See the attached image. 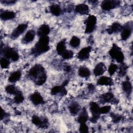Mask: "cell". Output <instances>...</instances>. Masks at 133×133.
I'll list each match as a JSON object with an SVG mask.
<instances>
[{"label":"cell","mask_w":133,"mask_h":133,"mask_svg":"<svg viewBox=\"0 0 133 133\" xmlns=\"http://www.w3.org/2000/svg\"><path fill=\"white\" fill-rule=\"evenodd\" d=\"M91 49L92 47L91 46L83 48L77 54V58L80 60H85L88 59L90 56V52Z\"/></svg>","instance_id":"cell-12"},{"label":"cell","mask_w":133,"mask_h":133,"mask_svg":"<svg viewBox=\"0 0 133 133\" xmlns=\"http://www.w3.org/2000/svg\"><path fill=\"white\" fill-rule=\"evenodd\" d=\"M21 77V72L20 71H16L10 74L8 77V81L11 83H15L19 81Z\"/></svg>","instance_id":"cell-26"},{"label":"cell","mask_w":133,"mask_h":133,"mask_svg":"<svg viewBox=\"0 0 133 133\" xmlns=\"http://www.w3.org/2000/svg\"><path fill=\"white\" fill-rule=\"evenodd\" d=\"M100 102L101 103H107V102H111L112 103L116 104L118 102L116 101V99L114 98V95L111 92H108L102 95L100 97Z\"/></svg>","instance_id":"cell-11"},{"label":"cell","mask_w":133,"mask_h":133,"mask_svg":"<svg viewBox=\"0 0 133 133\" xmlns=\"http://www.w3.org/2000/svg\"><path fill=\"white\" fill-rule=\"evenodd\" d=\"M31 121L33 124L41 128H46L48 126V119L46 118L41 119L38 116L34 115L32 117Z\"/></svg>","instance_id":"cell-8"},{"label":"cell","mask_w":133,"mask_h":133,"mask_svg":"<svg viewBox=\"0 0 133 133\" xmlns=\"http://www.w3.org/2000/svg\"><path fill=\"white\" fill-rule=\"evenodd\" d=\"M97 23V18L94 15H89L85 21L86 28L85 33L89 34L92 33L95 29Z\"/></svg>","instance_id":"cell-4"},{"label":"cell","mask_w":133,"mask_h":133,"mask_svg":"<svg viewBox=\"0 0 133 133\" xmlns=\"http://www.w3.org/2000/svg\"><path fill=\"white\" fill-rule=\"evenodd\" d=\"M1 2L3 4H7V5H12V4H15L16 2V1H11V0H9V1H7V0L2 1V0H1Z\"/></svg>","instance_id":"cell-41"},{"label":"cell","mask_w":133,"mask_h":133,"mask_svg":"<svg viewBox=\"0 0 133 133\" xmlns=\"http://www.w3.org/2000/svg\"><path fill=\"white\" fill-rule=\"evenodd\" d=\"M117 69H118V66L116 64H114V63H111L110 65L109 69H108V72H109V74L111 76L113 75L115 73V72L116 71Z\"/></svg>","instance_id":"cell-36"},{"label":"cell","mask_w":133,"mask_h":133,"mask_svg":"<svg viewBox=\"0 0 133 133\" xmlns=\"http://www.w3.org/2000/svg\"><path fill=\"white\" fill-rule=\"evenodd\" d=\"M24 100V96L21 91H19L14 97V101L16 103L19 104L22 103Z\"/></svg>","instance_id":"cell-31"},{"label":"cell","mask_w":133,"mask_h":133,"mask_svg":"<svg viewBox=\"0 0 133 133\" xmlns=\"http://www.w3.org/2000/svg\"><path fill=\"white\" fill-rule=\"evenodd\" d=\"M132 24H130V23H128L123 26L121 30V38L122 40L126 41L130 37L132 33Z\"/></svg>","instance_id":"cell-7"},{"label":"cell","mask_w":133,"mask_h":133,"mask_svg":"<svg viewBox=\"0 0 133 133\" xmlns=\"http://www.w3.org/2000/svg\"><path fill=\"white\" fill-rule=\"evenodd\" d=\"M51 94L52 95H56L58 94H61L62 96H64L67 94V90L64 86L62 85L60 86H55L51 89Z\"/></svg>","instance_id":"cell-17"},{"label":"cell","mask_w":133,"mask_h":133,"mask_svg":"<svg viewBox=\"0 0 133 133\" xmlns=\"http://www.w3.org/2000/svg\"><path fill=\"white\" fill-rule=\"evenodd\" d=\"M30 99L32 103L34 105L42 104L45 103L43 97L42 96L41 94L37 91L31 95L30 97Z\"/></svg>","instance_id":"cell-10"},{"label":"cell","mask_w":133,"mask_h":133,"mask_svg":"<svg viewBox=\"0 0 133 133\" xmlns=\"http://www.w3.org/2000/svg\"><path fill=\"white\" fill-rule=\"evenodd\" d=\"M8 115H9V114L6 112L4 110H3V109H2V114H1V119L2 120L3 118L7 117Z\"/></svg>","instance_id":"cell-42"},{"label":"cell","mask_w":133,"mask_h":133,"mask_svg":"<svg viewBox=\"0 0 133 133\" xmlns=\"http://www.w3.org/2000/svg\"><path fill=\"white\" fill-rule=\"evenodd\" d=\"M28 28V24L22 23L19 24L12 32L10 37L12 39H16L18 38Z\"/></svg>","instance_id":"cell-9"},{"label":"cell","mask_w":133,"mask_h":133,"mask_svg":"<svg viewBox=\"0 0 133 133\" xmlns=\"http://www.w3.org/2000/svg\"><path fill=\"white\" fill-rule=\"evenodd\" d=\"M49 43V37L48 36L39 37L38 42L36 43L34 47L32 49L31 54L34 57H37L44 53L46 52L50 49Z\"/></svg>","instance_id":"cell-1"},{"label":"cell","mask_w":133,"mask_h":133,"mask_svg":"<svg viewBox=\"0 0 133 133\" xmlns=\"http://www.w3.org/2000/svg\"><path fill=\"white\" fill-rule=\"evenodd\" d=\"M4 56L7 59H11L13 61H17L19 58V55L17 50L8 47L4 49Z\"/></svg>","instance_id":"cell-5"},{"label":"cell","mask_w":133,"mask_h":133,"mask_svg":"<svg viewBox=\"0 0 133 133\" xmlns=\"http://www.w3.org/2000/svg\"><path fill=\"white\" fill-rule=\"evenodd\" d=\"M121 2L116 0H105L101 3V8L105 11L114 9L120 4Z\"/></svg>","instance_id":"cell-6"},{"label":"cell","mask_w":133,"mask_h":133,"mask_svg":"<svg viewBox=\"0 0 133 133\" xmlns=\"http://www.w3.org/2000/svg\"><path fill=\"white\" fill-rule=\"evenodd\" d=\"M65 39H63L59 42L56 46V51L58 55H61L66 50Z\"/></svg>","instance_id":"cell-23"},{"label":"cell","mask_w":133,"mask_h":133,"mask_svg":"<svg viewBox=\"0 0 133 133\" xmlns=\"http://www.w3.org/2000/svg\"><path fill=\"white\" fill-rule=\"evenodd\" d=\"M49 10H50V13L55 16H60L62 11L60 6L59 5L56 4H52L50 6Z\"/></svg>","instance_id":"cell-25"},{"label":"cell","mask_w":133,"mask_h":133,"mask_svg":"<svg viewBox=\"0 0 133 133\" xmlns=\"http://www.w3.org/2000/svg\"><path fill=\"white\" fill-rule=\"evenodd\" d=\"M73 52L71 50H66L62 55L61 56L63 59L68 60L71 59L73 57Z\"/></svg>","instance_id":"cell-35"},{"label":"cell","mask_w":133,"mask_h":133,"mask_svg":"<svg viewBox=\"0 0 133 133\" xmlns=\"http://www.w3.org/2000/svg\"><path fill=\"white\" fill-rule=\"evenodd\" d=\"M106 70V66L104 63L99 62L98 63L95 67L93 73L96 76H100L102 75Z\"/></svg>","instance_id":"cell-14"},{"label":"cell","mask_w":133,"mask_h":133,"mask_svg":"<svg viewBox=\"0 0 133 133\" xmlns=\"http://www.w3.org/2000/svg\"><path fill=\"white\" fill-rule=\"evenodd\" d=\"M35 32L33 30H29L25 34L22 39V43L23 44H28L34 40L35 36Z\"/></svg>","instance_id":"cell-13"},{"label":"cell","mask_w":133,"mask_h":133,"mask_svg":"<svg viewBox=\"0 0 133 133\" xmlns=\"http://www.w3.org/2000/svg\"><path fill=\"white\" fill-rule=\"evenodd\" d=\"M5 91L7 92V93L9 94L16 95L19 90L15 85H8L5 87Z\"/></svg>","instance_id":"cell-30"},{"label":"cell","mask_w":133,"mask_h":133,"mask_svg":"<svg viewBox=\"0 0 133 133\" xmlns=\"http://www.w3.org/2000/svg\"><path fill=\"white\" fill-rule=\"evenodd\" d=\"M78 74L82 77H88L90 75V71L88 68L86 66H81L78 71Z\"/></svg>","instance_id":"cell-27"},{"label":"cell","mask_w":133,"mask_h":133,"mask_svg":"<svg viewBox=\"0 0 133 133\" xmlns=\"http://www.w3.org/2000/svg\"><path fill=\"white\" fill-rule=\"evenodd\" d=\"M88 114L86 109L85 108H83L82 112L80 113L77 118V121L79 124L86 123V122L88 121Z\"/></svg>","instance_id":"cell-21"},{"label":"cell","mask_w":133,"mask_h":133,"mask_svg":"<svg viewBox=\"0 0 133 133\" xmlns=\"http://www.w3.org/2000/svg\"><path fill=\"white\" fill-rule=\"evenodd\" d=\"M97 84L102 86H112L113 84V79L110 77L102 76L98 79Z\"/></svg>","instance_id":"cell-15"},{"label":"cell","mask_w":133,"mask_h":133,"mask_svg":"<svg viewBox=\"0 0 133 133\" xmlns=\"http://www.w3.org/2000/svg\"><path fill=\"white\" fill-rule=\"evenodd\" d=\"M75 11L81 15H87L89 11V7L85 4H79L75 6Z\"/></svg>","instance_id":"cell-16"},{"label":"cell","mask_w":133,"mask_h":133,"mask_svg":"<svg viewBox=\"0 0 133 133\" xmlns=\"http://www.w3.org/2000/svg\"><path fill=\"white\" fill-rule=\"evenodd\" d=\"M68 83H69V81H68V80H65V81L63 82L62 85L63 86H64V87H65V86L68 85Z\"/></svg>","instance_id":"cell-45"},{"label":"cell","mask_w":133,"mask_h":133,"mask_svg":"<svg viewBox=\"0 0 133 133\" xmlns=\"http://www.w3.org/2000/svg\"><path fill=\"white\" fill-rule=\"evenodd\" d=\"M80 43H81L80 39L76 36H73L71 38V39L69 42V45L72 47L76 48H77L79 46Z\"/></svg>","instance_id":"cell-29"},{"label":"cell","mask_w":133,"mask_h":133,"mask_svg":"<svg viewBox=\"0 0 133 133\" xmlns=\"http://www.w3.org/2000/svg\"><path fill=\"white\" fill-rule=\"evenodd\" d=\"M89 109L92 115H100V107L96 102H91L89 103Z\"/></svg>","instance_id":"cell-24"},{"label":"cell","mask_w":133,"mask_h":133,"mask_svg":"<svg viewBox=\"0 0 133 133\" xmlns=\"http://www.w3.org/2000/svg\"><path fill=\"white\" fill-rule=\"evenodd\" d=\"M64 70L66 72H69L71 70V67L69 65H66L65 67H64Z\"/></svg>","instance_id":"cell-43"},{"label":"cell","mask_w":133,"mask_h":133,"mask_svg":"<svg viewBox=\"0 0 133 133\" xmlns=\"http://www.w3.org/2000/svg\"><path fill=\"white\" fill-rule=\"evenodd\" d=\"M0 64L2 69H7L10 64V61L9 59L5 57L2 58L0 60Z\"/></svg>","instance_id":"cell-34"},{"label":"cell","mask_w":133,"mask_h":133,"mask_svg":"<svg viewBox=\"0 0 133 133\" xmlns=\"http://www.w3.org/2000/svg\"><path fill=\"white\" fill-rule=\"evenodd\" d=\"M68 108L70 112L72 115H76L80 110V106L78 103L76 102H74L71 103L69 106Z\"/></svg>","instance_id":"cell-28"},{"label":"cell","mask_w":133,"mask_h":133,"mask_svg":"<svg viewBox=\"0 0 133 133\" xmlns=\"http://www.w3.org/2000/svg\"><path fill=\"white\" fill-rule=\"evenodd\" d=\"M128 69L127 65L124 63H121V64L119 66V71L118 72V75L121 77H123L127 73V70Z\"/></svg>","instance_id":"cell-32"},{"label":"cell","mask_w":133,"mask_h":133,"mask_svg":"<svg viewBox=\"0 0 133 133\" xmlns=\"http://www.w3.org/2000/svg\"><path fill=\"white\" fill-rule=\"evenodd\" d=\"M111 116H112L111 117L112 118V121L115 123L119 122L122 118V116L118 114L112 113V114H111Z\"/></svg>","instance_id":"cell-39"},{"label":"cell","mask_w":133,"mask_h":133,"mask_svg":"<svg viewBox=\"0 0 133 133\" xmlns=\"http://www.w3.org/2000/svg\"><path fill=\"white\" fill-rule=\"evenodd\" d=\"M79 130L80 132L87 133V132H88V127L86 124V123L80 124Z\"/></svg>","instance_id":"cell-38"},{"label":"cell","mask_w":133,"mask_h":133,"mask_svg":"<svg viewBox=\"0 0 133 133\" xmlns=\"http://www.w3.org/2000/svg\"><path fill=\"white\" fill-rule=\"evenodd\" d=\"M99 117H100V115H92V116L90 118L89 121H90V122H91L92 123H95L97 122V121L98 120Z\"/></svg>","instance_id":"cell-40"},{"label":"cell","mask_w":133,"mask_h":133,"mask_svg":"<svg viewBox=\"0 0 133 133\" xmlns=\"http://www.w3.org/2000/svg\"><path fill=\"white\" fill-rule=\"evenodd\" d=\"M47 79V75H46V72L44 73L35 82V83L38 85V86H41L43 85L46 81Z\"/></svg>","instance_id":"cell-33"},{"label":"cell","mask_w":133,"mask_h":133,"mask_svg":"<svg viewBox=\"0 0 133 133\" xmlns=\"http://www.w3.org/2000/svg\"><path fill=\"white\" fill-rule=\"evenodd\" d=\"M111 106L110 105H105L101 108H100L99 112L100 114H107L110 112L111 110Z\"/></svg>","instance_id":"cell-37"},{"label":"cell","mask_w":133,"mask_h":133,"mask_svg":"<svg viewBox=\"0 0 133 133\" xmlns=\"http://www.w3.org/2000/svg\"><path fill=\"white\" fill-rule=\"evenodd\" d=\"M122 89L127 96H130L132 92V85L129 80H126L122 83Z\"/></svg>","instance_id":"cell-22"},{"label":"cell","mask_w":133,"mask_h":133,"mask_svg":"<svg viewBox=\"0 0 133 133\" xmlns=\"http://www.w3.org/2000/svg\"><path fill=\"white\" fill-rule=\"evenodd\" d=\"M122 28L123 26H122L120 23L118 22H114L107 29V32L108 34H112L113 33H117L121 31Z\"/></svg>","instance_id":"cell-18"},{"label":"cell","mask_w":133,"mask_h":133,"mask_svg":"<svg viewBox=\"0 0 133 133\" xmlns=\"http://www.w3.org/2000/svg\"><path fill=\"white\" fill-rule=\"evenodd\" d=\"M46 71L42 65L39 64H36L33 66L29 72V76L32 79H34L35 82Z\"/></svg>","instance_id":"cell-3"},{"label":"cell","mask_w":133,"mask_h":133,"mask_svg":"<svg viewBox=\"0 0 133 133\" xmlns=\"http://www.w3.org/2000/svg\"><path fill=\"white\" fill-rule=\"evenodd\" d=\"M109 55L112 59L115 60L118 63H123L124 60V55L121 48L114 44L110 49Z\"/></svg>","instance_id":"cell-2"},{"label":"cell","mask_w":133,"mask_h":133,"mask_svg":"<svg viewBox=\"0 0 133 133\" xmlns=\"http://www.w3.org/2000/svg\"><path fill=\"white\" fill-rule=\"evenodd\" d=\"M16 14L12 11L4 10L1 12L0 17L2 20L6 21L8 20H11L15 18Z\"/></svg>","instance_id":"cell-20"},{"label":"cell","mask_w":133,"mask_h":133,"mask_svg":"<svg viewBox=\"0 0 133 133\" xmlns=\"http://www.w3.org/2000/svg\"><path fill=\"white\" fill-rule=\"evenodd\" d=\"M88 88H89V89L91 91H92V90H94V89H95V86H94V85L93 84H90L89 85H88Z\"/></svg>","instance_id":"cell-44"},{"label":"cell","mask_w":133,"mask_h":133,"mask_svg":"<svg viewBox=\"0 0 133 133\" xmlns=\"http://www.w3.org/2000/svg\"><path fill=\"white\" fill-rule=\"evenodd\" d=\"M50 31V29L49 26L46 24H42L40 26V27L38 28L37 34V35L41 37L42 36H47L48 34L49 33Z\"/></svg>","instance_id":"cell-19"}]
</instances>
